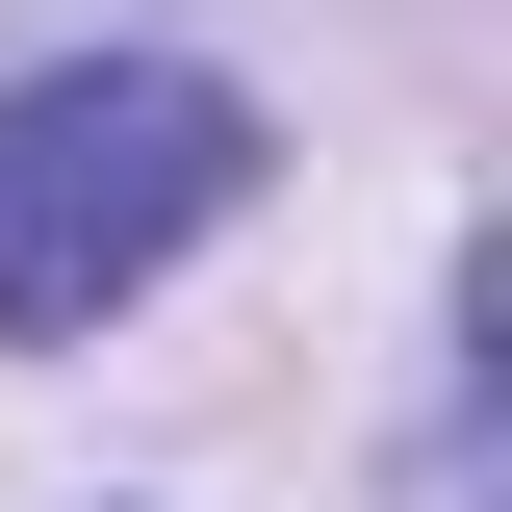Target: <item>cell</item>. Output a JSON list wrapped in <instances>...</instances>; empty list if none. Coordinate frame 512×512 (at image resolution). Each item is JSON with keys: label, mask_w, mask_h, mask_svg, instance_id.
I'll return each instance as SVG.
<instances>
[{"label": "cell", "mask_w": 512, "mask_h": 512, "mask_svg": "<svg viewBox=\"0 0 512 512\" xmlns=\"http://www.w3.org/2000/svg\"><path fill=\"white\" fill-rule=\"evenodd\" d=\"M231 205H256V103L231 77H180V52L0 77V333H103L128 282H180Z\"/></svg>", "instance_id": "cell-1"}]
</instances>
